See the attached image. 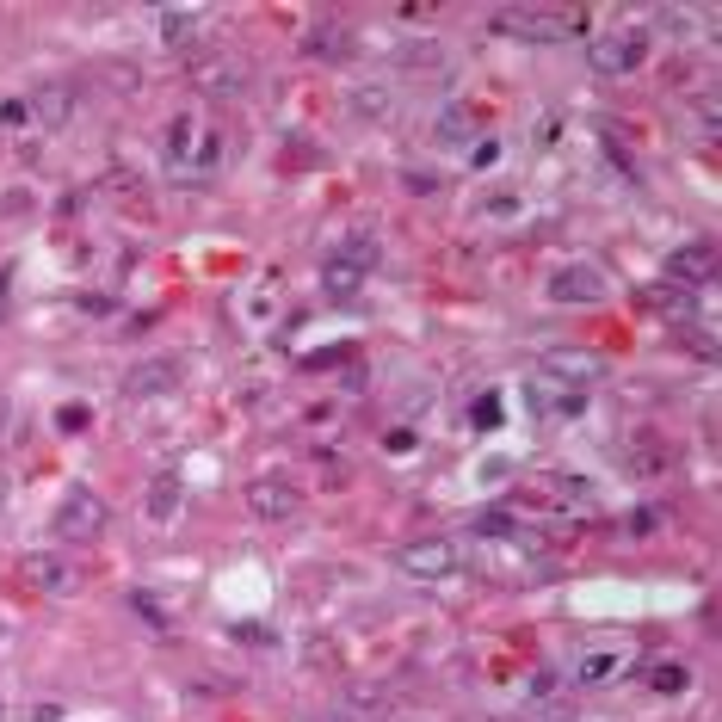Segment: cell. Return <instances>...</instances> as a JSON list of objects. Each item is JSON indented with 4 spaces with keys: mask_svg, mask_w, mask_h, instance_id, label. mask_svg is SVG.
<instances>
[{
    "mask_svg": "<svg viewBox=\"0 0 722 722\" xmlns=\"http://www.w3.org/2000/svg\"><path fill=\"white\" fill-rule=\"evenodd\" d=\"M223 155H229V136L216 130L210 118L179 112V118L167 124V161H173L179 179H210L216 167H223Z\"/></svg>",
    "mask_w": 722,
    "mask_h": 722,
    "instance_id": "obj_1",
    "label": "cell"
},
{
    "mask_svg": "<svg viewBox=\"0 0 722 722\" xmlns=\"http://www.w3.org/2000/svg\"><path fill=\"white\" fill-rule=\"evenodd\" d=\"M494 31H507L519 44H562V38H581L587 13L581 7H500Z\"/></svg>",
    "mask_w": 722,
    "mask_h": 722,
    "instance_id": "obj_2",
    "label": "cell"
},
{
    "mask_svg": "<svg viewBox=\"0 0 722 722\" xmlns=\"http://www.w3.org/2000/svg\"><path fill=\"white\" fill-rule=\"evenodd\" d=\"M587 62H593V75H605V81L636 75V68L648 62V31H642V25L605 31V38H593V44H587Z\"/></svg>",
    "mask_w": 722,
    "mask_h": 722,
    "instance_id": "obj_3",
    "label": "cell"
},
{
    "mask_svg": "<svg viewBox=\"0 0 722 722\" xmlns=\"http://www.w3.org/2000/svg\"><path fill=\"white\" fill-rule=\"evenodd\" d=\"M105 525H112V513H105V500L93 488H75L56 507V537L62 544H93V537H105Z\"/></svg>",
    "mask_w": 722,
    "mask_h": 722,
    "instance_id": "obj_4",
    "label": "cell"
},
{
    "mask_svg": "<svg viewBox=\"0 0 722 722\" xmlns=\"http://www.w3.org/2000/svg\"><path fill=\"white\" fill-rule=\"evenodd\" d=\"M192 87L210 93V99H235L247 87V62L229 56V50H198L192 56Z\"/></svg>",
    "mask_w": 722,
    "mask_h": 722,
    "instance_id": "obj_5",
    "label": "cell"
},
{
    "mask_svg": "<svg viewBox=\"0 0 722 722\" xmlns=\"http://www.w3.org/2000/svg\"><path fill=\"white\" fill-rule=\"evenodd\" d=\"M395 562H402V574H408V581H445V574H457V544H451V537H414V544H402V556H395Z\"/></svg>",
    "mask_w": 722,
    "mask_h": 722,
    "instance_id": "obj_6",
    "label": "cell"
},
{
    "mask_svg": "<svg viewBox=\"0 0 722 722\" xmlns=\"http://www.w3.org/2000/svg\"><path fill=\"white\" fill-rule=\"evenodd\" d=\"M25 105H31V124L38 130H62L68 118L81 112V87L75 81H44V87L25 93Z\"/></svg>",
    "mask_w": 722,
    "mask_h": 722,
    "instance_id": "obj_7",
    "label": "cell"
},
{
    "mask_svg": "<svg viewBox=\"0 0 722 722\" xmlns=\"http://www.w3.org/2000/svg\"><path fill=\"white\" fill-rule=\"evenodd\" d=\"M247 507H254L260 519H297L303 513V488L297 482H284V476H260V482H247Z\"/></svg>",
    "mask_w": 722,
    "mask_h": 722,
    "instance_id": "obj_8",
    "label": "cell"
},
{
    "mask_svg": "<svg viewBox=\"0 0 722 722\" xmlns=\"http://www.w3.org/2000/svg\"><path fill=\"white\" fill-rule=\"evenodd\" d=\"M624 667H630V648L624 642H593V648L574 655V685H611Z\"/></svg>",
    "mask_w": 722,
    "mask_h": 722,
    "instance_id": "obj_9",
    "label": "cell"
},
{
    "mask_svg": "<svg viewBox=\"0 0 722 722\" xmlns=\"http://www.w3.org/2000/svg\"><path fill=\"white\" fill-rule=\"evenodd\" d=\"M531 408L544 414V420H568V414H581L587 408V389H568L544 371H531Z\"/></svg>",
    "mask_w": 722,
    "mask_h": 722,
    "instance_id": "obj_10",
    "label": "cell"
},
{
    "mask_svg": "<svg viewBox=\"0 0 722 722\" xmlns=\"http://www.w3.org/2000/svg\"><path fill=\"white\" fill-rule=\"evenodd\" d=\"M19 574H25V587H31V593H50V599H68V593L81 587V574L68 568L62 556H25Z\"/></svg>",
    "mask_w": 722,
    "mask_h": 722,
    "instance_id": "obj_11",
    "label": "cell"
},
{
    "mask_svg": "<svg viewBox=\"0 0 722 722\" xmlns=\"http://www.w3.org/2000/svg\"><path fill=\"white\" fill-rule=\"evenodd\" d=\"M667 278L679 284V291H698V284H710V278H716V247H710V241H685L679 254L667 260Z\"/></svg>",
    "mask_w": 722,
    "mask_h": 722,
    "instance_id": "obj_12",
    "label": "cell"
},
{
    "mask_svg": "<svg viewBox=\"0 0 722 722\" xmlns=\"http://www.w3.org/2000/svg\"><path fill=\"white\" fill-rule=\"evenodd\" d=\"M167 389H179V358H142V365H130V377H124L130 402H149V395H167Z\"/></svg>",
    "mask_w": 722,
    "mask_h": 722,
    "instance_id": "obj_13",
    "label": "cell"
},
{
    "mask_svg": "<svg viewBox=\"0 0 722 722\" xmlns=\"http://www.w3.org/2000/svg\"><path fill=\"white\" fill-rule=\"evenodd\" d=\"M544 291H550V303H599L605 297V278L593 266H556Z\"/></svg>",
    "mask_w": 722,
    "mask_h": 722,
    "instance_id": "obj_14",
    "label": "cell"
},
{
    "mask_svg": "<svg viewBox=\"0 0 722 722\" xmlns=\"http://www.w3.org/2000/svg\"><path fill=\"white\" fill-rule=\"evenodd\" d=\"M537 371L556 377V383H568V389H587V383L599 377V358H593V352H544V358H537Z\"/></svg>",
    "mask_w": 722,
    "mask_h": 722,
    "instance_id": "obj_15",
    "label": "cell"
},
{
    "mask_svg": "<svg viewBox=\"0 0 722 722\" xmlns=\"http://www.w3.org/2000/svg\"><path fill=\"white\" fill-rule=\"evenodd\" d=\"M81 87H105L112 99H124V93L142 87V68H136V62H118V56H105V62L87 68V81H81Z\"/></svg>",
    "mask_w": 722,
    "mask_h": 722,
    "instance_id": "obj_16",
    "label": "cell"
},
{
    "mask_svg": "<svg viewBox=\"0 0 722 722\" xmlns=\"http://www.w3.org/2000/svg\"><path fill=\"white\" fill-rule=\"evenodd\" d=\"M303 56L309 62H352V31L346 25H315L303 38Z\"/></svg>",
    "mask_w": 722,
    "mask_h": 722,
    "instance_id": "obj_17",
    "label": "cell"
},
{
    "mask_svg": "<svg viewBox=\"0 0 722 722\" xmlns=\"http://www.w3.org/2000/svg\"><path fill=\"white\" fill-rule=\"evenodd\" d=\"M155 25H161V44H167V50H186V44L198 38L204 13H198V7H161V13H155Z\"/></svg>",
    "mask_w": 722,
    "mask_h": 722,
    "instance_id": "obj_18",
    "label": "cell"
},
{
    "mask_svg": "<svg viewBox=\"0 0 722 722\" xmlns=\"http://www.w3.org/2000/svg\"><path fill=\"white\" fill-rule=\"evenodd\" d=\"M624 463L636 469V476H661V469H667L673 457H667V445L655 439V432H636V439H630V451H624Z\"/></svg>",
    "mask_w": 722,
    "mask_h": 722,
    "instance_id": "obj_19",
    "label": "cell"
},
{
    "mask_svg": "<svg viewBox=\"0 0 722 722\" xmlns=\"http://www.w3.org/2000/svg\"><path fill=\"white\" fill-rule=\"evenodd\" d=\"M432 136H439V142H469V136H476V112H469V105H445V112L439 118H432Z\"/></svg>",
    "mask_w": 722,
    "mask_h": 722,
    "instance_id": "obj_20",
    "label": "cell"
},
{
    "mask_svg": "<svg viewBox=\"0 0 722 722\" xmlns=\"http://www.w3.org/2000/svg\"><path fill=\"white\" fill-rule=\"evenodd\" d=\"M328 260H340V266H358V272H371V266H377V241H371V235H346V241L334 247Z\"/></svg>",
    "mask_w": 722,
    "mask_h": 722,
    "instance_id": "obj_21",
    "label": "cell"
},
{
    "mask_svg": "<svg viewBox=\"0 0 722 722\" xmlns=\"http://www.w3.org/2000/svg\"><path fill=\"white\" fill-rule=\"evenodd\" d=\"M365 278H371V272H358V266H340V260H328V266H321V284H328L334 297H358V291H365Z\"/></svg>",
    "mask_w": 722,
    "mask_h": 722,
    "instance_id": "obj_22",
    "label": "cell"
},
{
    "mask_svg": "<svg viewBox=\"0 0 722 722\" xmlns=\"http://www.w3.org/2000/svg\"><path fill=\"white\" fill-rule=\"evenodd\" d=\"M402 68H408V75H445L451 62H445L439 44H408V50H402Z\"/></svg>",
    "mask_w": 722,
    "mask_h": 722,
    "instance_id": "obj_23",
    "label": "cell"
},
{
    "mask_svg": "<svg viewBox=\"0 0 722 722\" xmlns=\"http://www.w3.org/2000/svg\"><path fill=\"white\" fill-rule=\"evenodd\" d=\"M352 112H358V118H389V112H395V93H389V87H358V93H352Z\"/></svg>",
    "mask_w": 722,
    "mask_h": 722,
    "instance_id": "obj_24",
    "label": "cell"
},
{
    "mask_svg": "<svg viewBox=\"0 0 722 722\" xmlns=\"http://www.w3.org/2000/svg\"><path fill=\"white\" fill-rule=\"evenodd\" d=\"M648 685H655L661 698H673V692H685V685H692V667H685V661H661L655 673H648Z\"/></svg>",
    "mask_w": 722,
    "mask_h": 722,
    "instance_id": "obj_25",
    "label": "cell"
},
{
    "mask_svg": "<svg viewBox=\"0 0 722 722\" xmlns=\"http://www.w3.org/2000/svg\"><path fill=\"white\" fill-rule=\"evenodd\" d=\"M173 507H179V476H161V482L149 488V513H155V519H173Z\"/></svg>",
    "mask_w": 722,
    "mask_h": 722,
    "instance_id": "obj_26",
    "label": "cell"
},
{
    "mask_svg": "<svg viewBox=\"0 0 722 722\" xmlns=\"http://www.w3.org/2000/svg\"><path fill=\"white\" fill-rule=\"evenodd\" d=\"M698 19L710 25V13H685V7H661V13H655V25H661V31H679V38H685V31H692Z\"/></svg>",
    "mask_w": 722,
    "mask_h": 722,
    "instance_id": "obj_27",
    "label": "cell"
},
{
    "mask_svg": "<svg viewBox=\"0 0 722 722\" xmlns=\"http://www.w3.org/2000/svg\"><path fill=\"white\" fill-rule=\"evenodd\" d=\"M648 303H661V309H667V315H679V321L692 315V291H679V284H661V291L648 297Z\"/></svg>",
    "mask_w": 722,
    "mask_h": 722,
    "instance_id": "obj_28",
    "label": "cell"
},
{
    "mask_svg": "<svg viewBox=\"0 0 722 722\" xmlns=\"http://www.w3.org/2000/svg\"><path fill=\"white\" fill-rule=\"evenodd\" d=\"M0 130H31V105L25 99H0Z\"/></svg>",
    "mask_w": 722,
    "mask_h": 722,
    "instance_id": "obj_29",
    "label": "cell"
},
{
    "mask_svg": "<svg viewBox=\"0 0 722 722\" xmlns=\"http://www.w3.org/2000/svg\"><path fill=\"white\" fill-rule=\"evenodd\" d=\"M346 704H352V710H383V704H389V692H371V685H352V692H346Z\"/></svg>",
    "mask_w": 722,
    "mask_h": 722,
    "instance_id": "obj_30",
    "label": "cell"
},
{
    "mask_svg": "<svg viewBox=\"0 0 722 722\" xmlns=\"http://www.w3.org/2000/svg\"><path fill=\"white\" fill-rule=\"evenodd\" d=\"M482 531H494V537H507V531H519L507 513H482Z\"/></svg>",
    "mask_w": 722,
    "mask_h": 722,
    "instance_id": "obj_31",
    "label": "cell"
},
{
    "mask_svg": "<svg viewBox=\"0 0 722 722\" xmlns=\"http://www.w3.org/2000/svg\"><path fill=\"white\" fill-rule=\"evenodd\" d=\"M525 692H531V698H550V692H556V673H537V679L525 685Z\"/></svg>",
    "mask_w": 722,
    "mask_h": 722,
    "instance_id": "obj_32",
    "label": "cell"
},
{
    "mask_svg": "<svg viewBox=\"0 0 722 722\" xmlns=\"http://www.w3.org/2000/svg\"><path fill=\"white\" fill-rule=\"evenodd\" d=\"M0 420H7V402H0Z\"/></svg>",
    "mask_w": 722,
    "mask_h": 722,
    "instance_id": "obj_33",
    "label": "cell"
},
{
    "mask_svg": "<svg viewBox=\"0 0 722 722\" xmlns=\"http://www.w3.org/2000/svg\"><path fill=\"white\" fill-rule=\"evenodd\" d=\"M0 716H7V704H0Z\"/></svg>",
    "mask_w": 722,
    "mask_h": 722,
    "instance_id": "obj_34",
    "label": "cell"
}]
</instances>
